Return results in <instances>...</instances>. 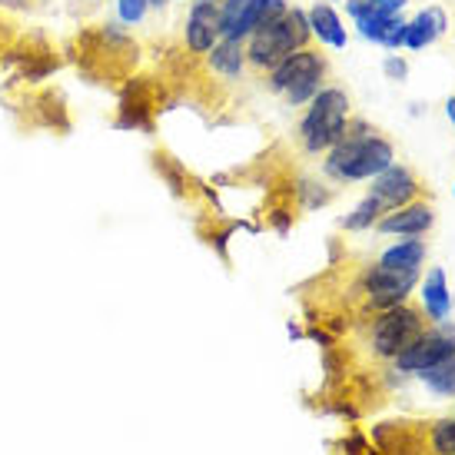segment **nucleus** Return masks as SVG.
<instances>
[{
  "label": "nucleus",
  "instance_id": "nucleus-1",
  "mask_svg": "<svg viewBox=\"0 0 455 455\" xmlns=\"http://www.w3.org/2000/svg\"><path fill=\"white\" fill-rule=\"evenodd\" d=\"M392 164H395V147L389 140L369 127L366 120H349L339 143L326 150L323 170L339 183H359V180L379 177Z\"/></svg>",
  "mask_w": 455,
  "mask_h": 455
},
{
  "label": "nucleus",
  "instance_id": "nucleus-2",
  "mask_svg": "<svg viewBox=\"0 0 455 455\" xmlns=\"http://www.w3.org/2000/svg\"><path fill=\"white\" fill-rule=\"evenodd\" d=\"M313 30H309V17L303 7H290V11L259 27L256 34L246 37V67L253 74H269L276 64H283L290 53L309 47Z\"/></svg>",
  "mask_w": 455,
  "mask_h": 455
},
{
  "label": "nucleus",
  "instance_id": "nucleus-3",
  "mask_svg": "<svg viewBox=\"0 0 455 455\" xmlns=\"http://www.w3.org/2000/svg\"><path fill=\"white\" fill-rule=\"evenodd\" d=\"M346 124H349V93L342 87H323L306 107L296 137L306 153H326L342 140Z\"/></svg>",
  "mask_w": 455,
  "mask_h": 455
},
{
  "label": "nucleus",
  "instance_id": "nucleus-4",
  "mask_svg": "<svg viewBox=\"0 0 455 455\" xmlns=\"http://www.w3.org/2000/svg\"><path fill=\"white\" fill-rule=\"evenodd\" d=\"M326 74L329 64L326 57L313 47H303V51L290 53L283 64H276L269 74H266V84L273 93H279L290 107H303L316 97L319 90L326 87Z\"/></svg>",
  "mask_w": 455,
  "mask_h": 455
},
{
  "label": "nucleus",
  "instance_id": "nucleus-5",
  "mask_svg": "<svg viewBox=\"0 0 455 455\" xmlns=\"http://www.w3.org/2000/svg\"><path fill=\"white\" fill-rule=\"evenodd\" d=\"M426 332V319L416 306L399 303L392 309H382L376 323H372V332H369V342H372V353L379 359H395L399 353H405L412 342Z\"/></svg>",
  "mask_w": 455,
  "mask_h": 455
},
{
  "label": "nucleus",
  "instance_id": "nucleus-6",
  "mask_svg": "<svg viewBox=\"0 0 455 455\" xmlns=\"http://www.w3.org/2000/svg\"><path fill=\"white\" fill-rule=\"evenodd\" d=\"M452 355H455V323L445 319V323H435V329H426V332H422L405 353L395 355L392 363H395L399 372L419 376V372L435 369L439 363L452 359Z\"/></svg>",
  "mask_w": 455,
  "mask_h": 455
},
{
  "label": "nucleus",
  "instance_id": "nucleus-7",
  "mask_svg": "<svg viewBox=\"0 0 455 455\" xmlns=\"http://www.w3.org/2000/svg\"><path fill=\"white\" fill-rule=\"evenodd\" d=\"M419 286V269H389V266H369L366 273V299L372 309H392L409 299Z\"/></svg>",
  "mask_w": 455,
  "mask_h": 455
},
{
  "label": "nucleus",
  "instance_id": "nucleus-8",
  "mask_svg": "<svg viewBox=\"0 0 455 455\" xmlns=\"http://www.w3.org/2000/svg\"><path fill=\"white\" fill-rule=\"evenodd\" d=\"M223 37V24H220V0H196L187 13L183 24V44L193 57H206L216 47V40Z\"/></svg>",
  "mask_w": 455,
  "mask_h": 455
},
{
  "label": "nucleus",
  "instance_id": "nucleus-9",
  "mask_svg": "<svg viewBox=\"0 0 455 455\" xmlns=\"http://www.w3.org/2000/svg\"><path fill=\"white\" fill-rule=\"evenodd\" d=\"M369 193H372L386 210H399V206H405V203H412L419 196V180L412 177L409 166L392 164L382 170L379 177H372V190Z\"/></svg>",
  "mask_w": 455,
  "mask_h": 455
},
{
  "label": "nucleus",
  "instance_id": "nucleus-10",
  "mask_svg": "<svg viewBox=\"0 0 455 455\" xmlns=\"http://www.w3.org/2000/svg\"><path fill=\"white\" fill-rule=\"evenodd\" d=\"M435 223V210H432L429 203H405L399 210H389V213L382 216L376 229L386 233V236H426Z\"/></svg>",
  "mask_w": 455,
  "mask_h": 455
},
{
  "label": "nucleus",
  "instance_id": "nucleus-11",
  "mask_svg": "<svg viewBox=\"0 0 455 455\" xmlns=\"http://www.w3.org/2000/svg\"><path fill=\"white\" fill-rule=\"evenodd\" d=\"M445 27H449V17H445L443 7H426V11H419L409 24H405V44L403 47H409V51H426V47H432L435 40L445 34Z\"/></svg>",
  "mask_w": 455,
  "mask_h": 455
},
{
  "label": "nucleus",
  "instance_id": "nucleus-12",
  "mask_svg": "<svg viewBox=\"0 0 455 455\" xmlns=\"http://www.w3.org/2000/svg\"><path fill=\"white\" fill-rule=\"evenodd\" d=\"M206 67H210V74L227 76V80L243 76L246 70H250V67H246V40L220 37L213 51L206 53Z\"/></svg>",
  "mask_w": 455,
  "mask_h": 455
},
{
  "label": "nucleus",
  "instance_id": "nucleus-13",
  "mask_svg": "<svg viewBox=\"0 0 455 455\" xmlns=\"http://www.w3.org/2000/svg\"><path fill=\"white\" fill-rule=\"evenodd\" d=\"M422 306H426V316L432 323H445L452 316V292H449V283H445V269L443 266H432L426 279H422Z\"/></svg>",
  "mask_w": 455,
  "mask_h": 455
},
{
  "label": "nucleus",
  "instance_id": "nucleus-14",
  "mask_svg": "<svg viewBox=\"0 0 455 455\" xmlns=\"http://www.w3.org/2000/svg\"><path fill=\"white\" fill-rule=\"evenodd\" d=\"M309 30H313V37L319 44H326L332 51H346V44H349V34H346V27H342L339 13L332 11V4H313L309 11Z\"/></svg>",
  "mask_w": 455,
  "mask_h": 455
},
{
  "label": "nucleus",
  "instance_id": "nucleus-15",
  "mask_svg": "<svg viewBox=\"0 0 455 455\" xmlns=\"http://www.w3.org/2000/svg\"><path fill=\"white\" fill-rule=\"evenodd\" d=\"M286 11H290V4H286V0H250V4H246V11H243V17H240V24L233 27V34H229V37L246 40L250 34H256V30L266 27L269 20L283 17Z\"/></svg>",
  "mask_w": 455,
  "mask_h": 455
},
{
  "label": "nucleus",
  "instance_id": "nucleus-16",
  "mask_svg": "<svg viewBox=\"0 0 455 455\" xmlns=\"http://www.w3.org/2000/svg\"><path fill=\"white\" fill-rule=\"evenodd\" d=\"M422 263H426V243L419 236L395 243L379 256V266H389V269H422Z\"/></svg>",
  "mask_w": 455,
  "mask_h": 455
},
{
  "label": "nucleus",
  "instance_id": "nucleus-17",
  "mask_svg": "<svg viewBox=\"0 0 455 455\" xmlns=\"http://www.w3.org/2000/svg\"><path fill=\"white\" fill-rule=\"evenodd\" d=\"M382 216H386V206H382L372 193H369L366 200L355 206L353 213L342 220V229H349V233H363V229H372L376 223H379Z\"/></svg>",
  "mask_w": 455,
  "mask_h": 455
},
{
  "label": "nucleus",
  "instance_id": "nucleus-18",
  "mask_svg": "<svg viewBox=\"0 0 455 455\" xmlns=\"http://www.w3.org/2000/svg\"><path fill=\"white\" fill-rule=\"evenodd\" d=\"M405 24H409V20H403V17L395 13V17H389V20H382V24L372 27L366 40L379 44V47H386V51H399V47L405 44Z\"/></svg>",
  "mask_w": 455,
  "mask_h": 455
},
{
  "label": "nucleus",
  "instance_id": "nucleus-19",
  "mask_svg": "<svg viewBox=\"0 0 455 455\" xmlns=\"http://www.w3.org/2000/svg\"><path fill=\"white\" fill-rule=\"evenodd\" d=\"M403 7H405V0H372V7L355 20L359 34L369 37V30H372V27L382 24V20H389V17H395V13H403Z\"/></svg>",
  "mask_w": 455,
  "mask_h": 455
},
{
  "label": "nucleus",
  "instance_id": "nucleus-20",
  "mask_svg": "<svg viewBox=\"0 0 455 455\" xmlns=\"http://www.w3.org/2000/svg\"><path fill=\"white\" fill-rule=\"evenodd\" d=\"M419 379L426 382L432 392H439V395H455V355L445 359V363H439L435 369L419 372Z\"/></svg>",
  "mask_w": 455,
  "mask_h": 455
},
{
  "label": "nucleus",
  "instance_id": "nucleus-21",
  "mask_svg": "<svg viewBox=\"0 0 455 455\" xmlns=\"http://www.w3.org/2000/svg\"><path fill=\"white\" fill-rule=\"evenodd\" d=\"M429 445L435 455H455V419H439V422H432Z\"/></svg>",
  "mask_w": 455,
  "mask_h": 455
},
{
  "label": "nucleus",
  "instance_id": "nucleus-22",
  "mask_svg": "<svg viewBox=\"0 0 455 455\" xmlns=\"http://www.w3.org/2000/svg\"><path fill=\"white\" fill-rule=\"evenodd\" d=\"M150 11V0H116V17H120V24H140L143 17Z\"/></svg>",
  "mask_w": 455,
  "mask_h": 455
},
{
  "label": "nucleus",
  "instance_id": "nucleus-23",
  "mask_svg": "<svg viewBox=\"0 0 455 455\" xmlns=\"http://www.w3.org/2000/svg\"><path fill=\"white\" fill-rule=\"evenodd\" d=\"M246 4H250V0H220V24H223V37H229V34H233V27L240 24Z\"/></svg>",
  "mask_w": 455,
  "mask_h": 455
},
{
  "label": "nucleus",
  "instance_id": "nucleus-24",
  "mask_svg": "<svg viewBox=\"0 0 455 455\" xmlns=\"http://www.w3.org/2000/svg\"><path fill=\"white\" fill-rule=\"evenodd\" d=\"M382 70H386V76H389V80H405V76H409V64H405L403 57H395V53H392V57H386Z\"/></svg>",
  "mask_w": 455,
  "mask_h": 455
},
{
  "label": "nucleus",
  "instance_id": "nucleus-25",
  "mask_svg": "<svg viewBox=\"0 0 455 455\" xmlns=\"http://www.w3.org/2000/svg\"><path fill=\"white\" fill-rule=\"evenodd\" d=\"M369 7H372V0H346V11H349V17H353V20H359Z\"/></svg>",
  "mask_w": 455,
  "mask_h": 455
},
{
  "label": "nucleus",
  "instance_id": "nucleus-26",
  "mask_svg": "<svg viewBox=\"0 0 455 455\" xmlns=\"http://www.w3.org/2000/svg\"><path fill=\"white\" fill-rule=\"evenodd\" d=\"M0 7L4 11H24V7H30V0H0Z\"/></svg>",
  "mask_w": 455,
  "mask_h": 455
},
{
  "label": "nucleus",
  "instance_id": "nucleus-27",
  "mask_svg": "<svg viewBox=\"0 0 455 455\" xmlns=\"http://www.w3.org/2000/svg\"><path fill=\"white\" fill-rule=\"evenodd\" d=\"M445 116H449V124L455 127V97H449V100H445Z\"/></svg>",
  "mask_w": 455,
  "mask_h": 455
},
{
  "label": "nucleus",
  "instance_id": "nucleus-28",
  "mask_svg": "<svg viewBox=\"0 0 455 455\" xmlns=\"http://www.w3.org/2000/svg\"><path fill=\"white\" fill-rule=\"evenodd\" d=\"M150 7H153V11H164V7H166V0H150Z\"/></svg>",
  "mask_w": 455,
  "mask_h": 455
},
{
  "label": "nucleus",
  "instance_id": "nucleus-29",
  "mask_svg": "<svg viewBox=\"0 0 455 455\" xmlns=\"http://www.w3.org/2000/svg\"><path fill=\"white\" fill-rule=\"evenodd\" d=\"M452 193H455V187H452Z\"/></svg>",
  "mask_w": 455,
  "mask_h": 455
}]
</instances>
